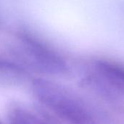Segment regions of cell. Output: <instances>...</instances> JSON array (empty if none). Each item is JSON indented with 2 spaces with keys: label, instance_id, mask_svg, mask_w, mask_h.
<instances>
[{
  "label": "cell",
  "instance_id": "obj_1",
  "mask_svg": "<svg viewBox=\"0 0 124 124\" xmlns=\"http://www.w3.org/2000/svg\"><path fill=\"white\" fill-rule=\"evenodd\" d=\"M33 92L41 105L68 124H99L89 105L65 86L46 80L36 79Z\"/></svg>",
  "mask_w": 124,
  "mask_h": 124
},
{
  "label": "cell",
  "instance_id": "obj_5",
  "mask_svg": "<svg viewBox=\"0 0 124 124\" xmlns=\"http://www.w3.org/2000/svg\"><path fill=\"white\" fill-rule=\"evenodd\" d=\"M0 124H1V123H0Z\"/></svg>",
  "mask_w": 124,
  "mask_h": 124
},
{
  "label": "cell",
  "instance_id": "obj_3",
  "mask_svg": "<svg viewBox=\"0 0 124 124\" xmlns=\"http://www.w3.org/2000/svg\"><path fill=\"white\" fill-rule=\"evenodd\" d=\"M89 83L105 92L124 95V66L108 60H97L89 68Z\"/></svg>",
  "mask_w": 124,
  "mask_h": 124
},
{
  "label": "cell",
  "instance_id": "obj_2",
  "mask_svg": "<svg viewBox=\"0 0 124 124\" xmlns=\"http://www.w3.org/2000/svg\"><path fill=\"white\" fill-rule=\"evenodd\" d=\"M15 36V55L22 62L50 72L65 70L66 65L62 56L39 36L23 28L18 29Z\"/></svg>",
  "mask_w": 124,
  "mask_h": 124
},
{
  "label": "cell",
  "instance_id": "obj_4",
  "mask_svg": "<svg viewBox=\"0 0 124 124\" xmlns=\"http://www.w3.org/2000/svg\"><path fill=\"white\" fill-rule=\"evenodd\" d=\"M10 124H47L33 112L21 108H13L9 112Z\"/></svg>",
  "mask_w": 124,
  "mask_h": 124
}]
</instances>
